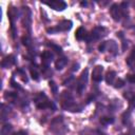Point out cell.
Returning a JSON list of instances; mask_svg holds the SVG:
<instances>
[{
  "label": "cell",
  "instance_id": "obj_1",
  "mask_svg": "<svg viewBox=\"0 0 135 135\" xmlns=\"http://www.w3.org/2000/svg\"><path fill=\"white\" fill-rule=\"evenodd\" d=\"M50 131L54 135H64L68 133L69 129L62 116H57L52 119L50 124Z\"/></svg>",
  "mask_w": 135,
  "mask_h": 135
},
{
  "label": "cell",
  "instance_id": "obj_2",
  "mask_svg": "<svg viewBox=\"0 0 135 135\" xmlns=\"http://www.w3.org/2000/svg\"><path fill=\"white\" fill-rule=\"evenodd\" d=\"M34 102H35V104H36V107L38 108V109H41V110H43V109H53V111L56 109V107H55V104L52 102V101H50L49 100V98H47V96L44 94V93H42V92H40V93H38L36 96H35V98H34Z\"/></svg>",
  "mask_w": 135,
  "mask_h": 135
},
{
  "label": "cell",
  "instance_id": "obj_3",
  "mask_svg": "<svg viewBox=\"0 0 135 135\" xmlns=\"http://www.w3.org/2000/svg\"><path fill=\"white\" fill-rule=\"evenodd\" d=\"M60 99H61V107L64 109V110H69V111H75V101H74V98L72 96V94L68 91H64L62 92L61 96H60Z\"/></svg>",
  "mask_w": 135,
  "mask_h": 135
},
{
  "label": "cell",
  "instance_id": "obj_4",
  "mask_svg": "<svg viewBox=\"0 0 135 135\" xmlns=\"http://www.w3.org/2000/svg\"><path fill=\"white\" fill-rule=\"evenodd\" d=\"M105 34H107V30H105L103 26H96V27H94V30L88 35L86 41L91 42V41L98 40V39L102 38L103 36H105Z\"/></svg>",
  "mask_w": 135,
  "mask_h": 135
},
{
  "label": "cell",
  "instance_id": "obj_5",
  "mask_svg": "<svg viewBox=\"0 0 135 135\" xmlns=\"http://www.w3.org/2000/svg\"><path fill=\"white\" fill-rule=\"evenodd\" d=\"M72 21L71 20H63L61 22H59L55 27H52V28H49L47 32L49 33H57V32H66V31H70L72 28Z\"/></svg>",
  "mask_w": 135,
  "mask_h": 135
},
{
  "label": "cell",
  "instance_id": "obj_6",
  "mask_svg": "<svg viewBox=\"0 0 135 135\" xmlns=\"http://www.w3.org/2000/svg\"><path fill=\"white\" fill-rule=\"evenodd\" d=\"M88 76H89V71H88V69H85V70L81 73V75H80V77H79V79H78V82H77V92H78L79 95H81V94L84 92L85 88H86Z\"/></svg>",
  "mask_w": 135,
  "mask_h": 135
},
{
  "label": "cell",
  "instance_id": "obj_7",
  "mask_svg": "<svg viewBox=\"0 0 135 135\" xmlns=\"http://www.w3.org/2000/svg\"><path fill=\"white\" fill-rule=\"evenodd\" d=\"M32 14L27 6L22 7V24L25 28L31 31V23H32Z\"/></svg>",
  "mask_w": 135,
  "mask_h": 135
},
{
  "label": "cell",
  "instance_id": "obj_8",
  "mask_svg": "<svg viewBox=\"0 0 135 135\" xmlns=\"http://www.w3.org/2000/svg\"><path fill=\"white\" fill-rule=\"evenodd\" d=\"M110 13H111L112 18H113L115 21H120L121 18L123 17L120 5H118V4H116V3H114V4L111 6V8H110Z\"/></svg>",
  "mask_w": 135,
  "mask_h": 135
},
{
  "label": "cell",
  "instance_id": "obj_9",
  "mask_svg": "<svg viewBox=\"0 0 135 135\" xmlns=\"http://www.w3.org/2000/svg\"><path fill=\"white\" fill-rule=\"evenodd\" d=\"M45 4L55 11H63L64 8H66V3L62 0H53L50 2H45Z\"/></svg>",
  "mask_w": 135,
  "mask_h": 135
},
{
  "label": "cell",
  "instance_id": "obj_10",
  "mask_svg": "<svg viewBox=\"0 0 135 135\" xmlns=\"http://www.w3.org/2000/svg\"><path fill=\"white\" fill-rule=\"evenodd\" d=\"M7 14H8V18H9V20H11V26H12L13 37L15 38V34H16V31H15V22H14V20H15V18H17V15H18V11H17V8H16V7L12 6V7L8 9Z\"/></svg>",
  "mask_w": 135,
  "mask_h": 135
},
{
  "label": "cell",
  "instance_id": "obj_11",
  "mask_svg": "<svg viewBox=\"0 0 135 135\" xmlns=\"http://www.w3.org/2000/svg\"><path fill=\"white\" fill-rule=\"evenodd\" d=\"M102 73H103V66L102 65H96L92 72V79L95 82H100L102 80Z\"/></svg>",
  "mask_w": 135,
  "mask_h": 135
},
{
  "label": "cell",
  "instance_id": "obj_12",
  "mask_svg": "<svg viewBox=\"0 0 135 135\" xmlns=\"http://www.w3.org/2000/svg\"><path fill=\"white\" fill-rule=\"evenodd\" d=\"M53 58H54V55L51 51H45L42 53L41 55V60H42V64L43 65H49L52 61H53Z\"/></svg>",
  "mask_w": 135,
  "mask_h": 135
},
{
  "label": "cell",
  "instance_id": "obj_13",
  "mask_svg": "<svg viewBox=\"0 0 135 135\" xmlns=\"http://www.w3.org/2000/svg\"><path fill=\"white\" fill-rule=\"evenodd\" d=\"M15 63H16L15 56H14V55H8V56H6V57H5V58L2 60L1 65H2V68L7 69V68H9V66L14 65Z\"/></svg>",
  "mask_w": 135,
  "mask_h": 135
},
{
  "label": "cell",
  "instance_id": "obj_14",
  "mask_svg": "<svg viewBox=\"0 0 135 135\" xmlns=\"http://www.w3.org/2000/svg\"><path fill=\"white\" fill-rule=\"evenodd\" d=\"M104 42H105V51H109L113 55H116V53H117V44H116V42L113 41V40H109V41H104Z\"/></svg>",
  "mask_w": 135,
  "mask_h": 135
},
{
  "label": "cell",
  "instance_id": "obj_15",
  "mask_svg": "<svg viewBox=\"0 0 135 135\" xmlns=\"http://www.w3.org/2000/svg\"><path fill=\"white\" fill-rule=\"evenodd\" d=\"M88 35H89V34H86V31H85V28L81 26V27H79V28L76 31L75 37H76V39H77V40L81 41V40H84V39H86V38H88Z\"/></svg>",
  "mask_w": 135,
  "mask_h": 135
},
{
  "label": "cell",
  "instance_id": "obj_16",
  "mask_svg": "<svg viewBox=\"0 0 135 135\" xmlns=\"http://www.w3.org/2000/svg\"><path fill=\"white\" fill-rule=\"evenodd\" d=\"M66 63H68V58L64 57V56L63 57H60L55 62V69L58 70V71H60V70H62L66 65Z\"/></svg>",
  "mask_w": 135,
  "mask_h": 135
},
{
  "label": "cell",
  "instance_id": "obj_17",
  "mask_svg": "<svg viewBox=\"0 0 135 135\" xmlns=\"http://www.w3.org/2000/svg\"><path fill=\"white\" fill-rule=\"evenodd\" d=\"M124 98H127L129 100V103H130V111L132 108H135V93L133 92H126L123 94Z\"/></svg>",
  "mask_w": 135,
  "mask_h": 135
},
{
  "label": "cell",
  "instance_id": "obj_18",
  "mask_svg": "<svg viewBox=\"0 0 135 135\" xmlns=\"http://www.w3.org/2000/svg\"><path fill=\"white\" fill-rule=\"evenodd\" d=\"M127 64L131 68V69H135V47L133 49V51H132V53L130 54V56L128 57V59H127Z\"/></svg>",
  "mask_w": 135,
  "mask_h": 135
},
{
  "label": "cell",
  "instance_id": "obj_19",
  "mask_svg": "<svg viewBox=\"0 0 135 135\" xmlns=\"http://www.w3.org/2000/svg\"><path fill=\"white\" fill-rule=\"evenodd\" d=\"M13 132V126L11 123H4L1 128V135H11Z\"/></svg>",
  "mask_w": 135,
  "mask_h": 135
},
{
  "label": "cell",
  "instance_id": "obj_20",
  "mask_svg": "<svg viewBox=\"0 0 135 135\" xmlns=\"http://www.w3.org/2000/svg\"><path fill=\"white\" fill-rule=\"evenodd\" d=\"M115 76H116V73L115 71H109L105 75V81L108 84H113L114 83V80H115Z\"/></svg>",
  "mask_w": 135,
  "mask_h": 135
},
{
  "label": "cell",
  "instance_id": "obj_21",
  "mask_svg": "<svg viewBox=\"0 0 135 135\" xmlns=\"http://www.w3.org/2000/svg\"><path fill=\"white\" fill-rule=\"evenodd\" d=\"M30 71H31V76H32V78L34 79V80H39V72H38V69H37V66L34 64H32L31 65V68H30Z\"/></svg>",
  "mask_w": 135,
  "mask_h": 135
},
{
  "label": "cell",
  "instance_id": "obj_22",
  "mask_svg": "<svg viewBox=\"0 0 135 135\" xmlns=\"http://www.w3.org/2000/svg\"><path fill=\"white\" fill-rule=\"evenodd\" d=\"M100 122H101V124H104V126L111 124V123L114 122V118L111 117V116H103V117L100 118Z\"/></svg>",
  "mask_w": 135,
  "mask_h": 135
},
{
  "label": "cell",
  "instance_id": "obj_23",
  "mask_svg": "<svg viewBox=\"0 0 135 135\" xmlns=\"http://www.w3.org/2000/svg\"><path fill=\"white\" fill-rule=\"evenodd\" d=\"M8 112H9V108L6 107L5 104H2V105H1V119H2V120L5 119V117L7 116Z\"/></svg>",
  "mask_w": 135,
  "mask_h": 135
},
{
  "label": "cell",
  "instance_id": "obj_24",
  "mask_svg": "<svg viewBox=\"0 0 135 135\" xmlns=\"http://www.w3.org/2000/svg\"><path fill=\"white\" fill-rule=\"evenodd\" d=\"M130 115H131V111L124 112L122 115V123L123 124H129L130 122Z\"/></svg>",
  "mask_w": 135,
  "mask_h": 135
},
{
  "label": "cell",
  "instance_id": "obj_25",
  "mask_svg": "<svg viewBox=\"0 0 135 135\" xmlns=\"http://www.w3.org/2000/svg\"><path fill=\"white\" fill-rule=\"evenodd\" d=\"M22 42H23V44L24 45H26V46H31V44H32V40H31V38H30V36H25V37H23L22 38Z\"/></svg>",
  "mask_w": 135,
  "mask_h": 135
},
{
  "label": "cell",
  "instance_id": "obj_26",
  "mask_svg": "<svg viewBox=\"0 0 135 135\" xmlns=\"http://www.w3.org/2000/svg\"><path fill=\"white\" fill-rule=\"evenodd\" d=\"M50 88H51V90H52L53 94H56V93H57L58 86H57V84H56L54 81H50Z\"/></svg>",
  "mask_w": 135,
  "mask_h": 135
},
{
  "label": "cell",
  "instance_id": "obj_27",
  "mask_svg": "<svg viewBox=\"0 0 135 135\" xmlns=\"http://www.w3.org/2000/svg\"><path fill=\"white\" fill-rule=\"evenodd\" d=\"M49 45H50V46H51L55 52H57V53H59V54H60V53H62V50H61V47H60V46H58V45H56V44H53V43H50Z\"/></svg>",
  "mask_w": 135,
  "mask_h": 135
},
{
  "label": "cell",
  "instance_id": "obj_28",
  "mask_svg": "<svg viewBox=\"0 0 135 135\" xmlns=\"http://www.w3.org/2000/svg\"><path fill=\"white\" fill-rule=\"evenodd\" d=\"M88 135H107V134H104L103 132H101V131H99V130H93V131H91Z\"/></svg>",
  "mask_w": 135,
  "mask_h": 135
},
{
  "label": "cell",
  "instance_id": "obj_29",
  "mask_svg": "<svg viewBox=\"0 0 135 135\" xmlns=\"http://www.w3.org/2000/svg\"><path fill=\"white\" fill-rule=\"evenodd\" d=\"M123 84H124V81L122 80V79H118L116 82H115V88H121V86H123Z\"/></svg>",
  "mask_w": 135,
  "mask_h": 135
},
{
  "label": "cell",
  "instance_id": "obj_30",
  "mask_svg": "<svg viewBox=\"0 0 135 135\" xmlns=\"http://www.w3.org/2000/svg\"><path fill=\"white\" fill-rule=\"evenodd\" d=\"M98 50H99V52H101V53L105 52V42H101V44L98 46Z\"/></svg>",
  "mask_w": 135,
  "mask_h": 135
},
{
  "label": "cell",
  "instance_id": "obj_31",
  "mask_svg": "<svg viewBox=\"0 0 135 135\" xmlns=\"http://www.w3.org/2000/svg\"><path fill=\"white\" fill-rule=\"evenodd\" d=\"M128 81L133 83V84H135V75H129L128 76Z\"/></svg>",
  "mask_w": 135,
  "mask_h": 135
},
{
  "label": "cell",
  "instance_id": "obj_32",
  "mask_svg": "<svg viewBox=\"0 0 135 135\" xmlns=\"http://www.w3.org/2000/svg\"><path fill=\"white\" fill-rule=\"evenodd\" d=\"M12 85H13L14 88L18 89V90H21V86H20V85H18V83H16V82L14 81V79H12Z\"/></svg>",
  "mask_w": 135,
  "mask_h": 135
},
{
  "label": "cell",
  "instance_id": "obj_33",
  "mask_svg": "<svg viewBox=\"0 0 135 135\" xmlns=\"http://www.w3.org/2000/svg\"><path fill=\"white\" fill-rule=\"evenodd\" d=\"M13 135H27V133H26V132H24V131H19V132L14 133Z\"/></svg>",
  "mask_w": 135,
  "mask_h": 135
},
{
  "label": "cell",
  "instance_id": "obj_34",
  "mask_svg": "<svg viewBox=\"0 0 135 135\" xmlns=\"http://www.w3.org/2000/svg\"><path fill=\"white\" fill-rule=\"evenodd\" d=\"M75 70H78V64H74V66H73V71H75Z\"/></svg>",
  "mask_w": 135,
  "mask_h": 135
},
{
  "label": "cell",
  "instance_id": "obj_35",
  "mask_svg": "<svg viewBox=\"0 0 135 135\" xmlns=\"http://www.w3.org/2000/svg\"><path fill=\"white\" fill-rule=\"evenodd\" d=\"M81 5H86V2H81Z\"/></svg>",
  "mask_w": 135,
  "mask_h": 135
}]
</instances>
